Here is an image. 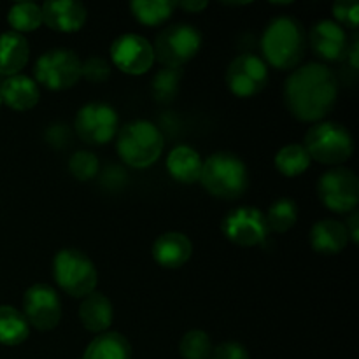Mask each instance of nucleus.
Returning <instances> with one entry per match:
<instances>
[{
  "label": "nucleus",
  "instance_id": "1",
  "mask_svg": "<svg viewBox=\"0 0 359 359\" xmlns=\"http://www.w3.org/2000/svg\"><path fill=\"white\" fill-rule=\"evenodd\" d=\"M339 98V79L325 63L297 67L284 83V104L304 123H319L333 111Z\"/></svg>",
  "mask_w": 359,
  "mask_h": 359
},
{
  "label": "nucleus",
  "instance_id": "2",
  "mask_svg": "<svg viewBox=\"0 0 359 359\" xmlns=\"http://www.w3.org/2000/svg\"><path fill=\"white\" fill-rule=\"evenodd\" d=\"M307 49L304 25L293 16H277L266 25L262 35L263 62L279 70H293L300 65Z\"/></svg>",
  "mask_w": 359,
  "mask_h": 359
},
{
  "label": "nucleus",
  "instance_id": "3",
  "mask_svg": "<svg viewBox=\"0 0 359 359\" xmlns=\"http://www.w3.org/2000/svg\"><path fill=\"white\" fill-rule=\"evenodd\" d=\"M163 147V133L147 119L126 123L116 135L119 158L132 168H147L154 165L160 160Z\"/></svg>",
  "mask_w": 359,
  "mask_h": 359
},
{
  "label": "nucleus",
  "instance_id": "4",
  "mask_svg": "<svg viewBox=\"0 0 359 359\" xmlns=\"http://www.w3.org/2000/svg\"><path fill=\"white\" fill-rule=\"evenodd\" d=\"M198 182L216 198L237 200L248 191L249 172L237 154L219 151L203 161Z\"/></svg>",
  "mask_w": 359,
  "mask_h": 359
},
{
  "label": "nucleus",
  "instance_id": "5",
  "mask_svg": "<svg viewBox=\"0 0 359 359\" xmlns=\"http://www.w3.org/2000/svg\"><path fill=\"white\" fill-rule=\"evenodd\" d=\"M304 147L311 160L323 165L346 163L354 153V140L349 130L335 121L314 123L307 130Z\"/></svg>",
  "mask_w": 359,
  "mask_h": 359
},
{
  "label": "nucleus",
  "instance_id": "6",
  "mask_svg": "<svg viewBox=\"0 0 359 359\" xmlns=\"http://www.w3.org/2000/svg\"><path fill=\"white\" fill-rule=\"evenodd\" d=\"M53 277L62 291L72 298H84L97 287L98 272L93 259L79 249L67 248L55 255Z\"/></svg>",
  "mask_w": 359,
  "mask_h": 359
},
{
  "label": "nucleus",
  "instance_id": "7",
  "mask_svg": "<svg viewBox=\"0 0 359 359\" xmlns=\"http://www.w3.org/2000/svg\"><path fill=\"white\" fill-rule=\"evenodd\" d=\"M202 48V34L188 23H175L163 28L154 41V62L165 69H181L191 62Z\"/></svg>",
  "mask_w": 359,
  "mask_h": 359
},
{
  "label": "nucleus",
  "instance_id": "8",
  "mask_svg": "<svg viewBox=\"0 0 359 359\" xmlns=\"http://www.w3.org/2000/svg\"><path fill=\"white\" fill-rule=\"evenodd\" d=\"M81 65L83 62L72 49H49L35 62V83L51 91L70 90L81 79Z\"/></svg>",
  "mask_w": 359,
  "mask_h": 359
},
{
  "label": "nucleus",
  "instance_id": "9",
  "mask_svg": "<svg viewBox=\"0 0 359 359\" xmlns=\"http://www.w3.org/2000/svg\"><path fill=\"white\" fill-rule=\"evenodd\" d=\"M74 130L83 142L90 146H102L118 135L119 116L112 105L104 102H90L77 111Z\"/></svg>",
  "mask_w": 359,
  "mask_h": 359
},
{
  "label": "nucleus",
  "instance_id": "10",
  "mask_svg": "<svg viewBox=\"0 0 359 359\" xmlns=\"http://www.w3.org/2000/svg\"><path fill=\"white\" fill-rule=\"evenodd\" d=\"M318 195L323 205L332 212H353L359 202V182L356 174L346 167L330 168L319 179Z\"/></svg>",
  "mask_w": 359,
  "mask_h": 359
},
{
  "label": "nucleus",
  "instance_id": "11",
  "mask_svg": "<svg viewBox=\"0 0 359 359\" xmlns=\"http://www.w3.org/2000/svg\"><path fill=\"white\" fill-rule=\"evenodd\" d=\"M269 79V65L263 62L262 56L251 53L233 58L226 69L228 90L238 98H251L262 93Z\"/></svg>",
  "mask_w": 359,
  "mask_h": 359
},
{
  "label": "nucleus",
  "instance_id": "12",
  "mask_svg": "<svg viewBox=\"0 0 359 359\" xmlns=\"http://www.w3.org/2000/svg\"><path fill=\"white\" fill-rule=\"evenodd\" d=\"M62 300L49 284H34L23 294V316L39 332L55 330L62 321Z\"/></svg>",
  "mask_w": 359,
  "mask_h": 359
},
{
  "label": "nucleus",
  "instance_id": "13",
  "mask_svg": "<svg viewBox=\"0 0 359 359\" xmlns=\"http://www.w3.org/2000/svg\"><path fill=\"white\" fill-rule=\"evenodd\" d=\"M224 237L241 248L259 245L270 233L265 214L256 207H237L224 216L221 223Z\"/></svg>",
  "mask_w": 359,
  "mask_h": 359
},
{
  "label": "nucleus",
  "instance_id": "14",
  "mask_svg": "<svg viewBox=\"0 0 359 359\" xmlns=\"http://www.w3.org/2000/svg\"><path fill=\"white\" fill-rule=\"evenodd\" d=\"M111 62L128 76H142L153 67V44L139 34H123L111 44Z\"/></svg>",
  "mask_w": 359,
  "mask_h": 359
},
{
  "label": "nucleus",
  "instance_id": "15",
  "mask_svg": "<svg viewBox=\"0 0 359 359\" xmlns=\"http://www.w3.org/2000/svg\"><path fill=\"white\" fill-rule=\"evenodd\" d=\"M309 42L318 58L323 62H342L349 48V35L346 28L332 20H321L312 27Z\"/></svg>",
  "mask_w": 359,
  "mask_h": 359
},
{
  "label": "nucleus",
  "instance_id": "16",
  "mask_svg": "<svg viewBox=\"0 0 359 359\" xmlns=\"http://www.w3.org/2000/svg\"><path fill=\"white\" fill-rule=\"evenodd\" d=\"M42 23L55 32L74 34L84 27L88 11L84 4L76 0H49L41 6Z\"/></svg>",
  "mask_w": 359,
  "mask_h": 359
},
{
  "label": "nucleus",
  "instance_id": "17",
  "mask_svg": "<svg viewBox=\"0 0 359 359\" xmlns=\"http://www.w3.org/2000/svg\"><path fill=\"white\" fill-rule=\"evenodd\" d=\"M193 255V244L181 231H167L153 244V258L160 266L175 270L184 266Z\"/></svg>",
  "mask_w": 359,
  "mask_h": 359
},
{
  "label": "nucleus",
  "instance_id": "18",
  "mask_svg": "<svg viewBox=\"0 0 359 359\" xmlns=\"http://www.w3.org/2000/svg\"><path fill=\"white\" fill-rule=\"evenodd\" d=\"M0 95H2V104L9 105L14 111L23 112L30 111L39 104L41 90L35 79L25 74H16V76L6 77L0 86Z\"/></svg>",
  "mask_w": 359,
  "mask_h": 359
},
{
  "label": "nucleus",
  "instance_id": "19",
  "mask_svg": "<svg viewBox=\"0 0 359 359\" xmlns=\"http://www.w3.org/2000/svg\"><path fill=\"white\" fill-rule=\"evenodd\" d=\"M202 167L203 160L198 151L191 146H186V144L174 147L167 156L168 174L174 181L181 182V184H195V182H198Z\"/></svg>",
  "mask_w": 359,
  "mask_h": 359
},
{
  "label": "nucleus",
  "instance_id": "20",
  "mask_svg": "<svg viewBox=\"0 0 359 359\" xmlns=\"http://www.w3.org/2000/svg\"><path fill=\"white\" fill-rule=\"evenodd\" d=\"M81 325L91 333H105L112 325L114 319V309L111 300L105 294L93 291L91 294L83 298L79 307Z\"/></svg>",
  "mask_w": 359,
  "mask_h": 359
},
{
  "label": "nucleus",
  "instance_id": "21",
  "mask_svg": "<svg viewBox=\"0 0 359 359\" xmlns=\"http://www.w3.org/2000/svg\"><path fill=\"white\" fill-rule=\"evenodd\" d=\"M30 46L25 35L18 32H4L0 34V74L2 76H16L28 63Z\"/></svg>",
  "mask_w": 359,
  "mask_h": 359
},
{
  "label": "nucleus",
  "instance_id": "22",
  "mask_svg": "<svg viewBox=\"0 0 359 359\" xmlns=\"http://www.w3.org/2000/svg\"><path fill=\"white\" fill-rule=\"evenodd\" d=\"M349 244L344 223L335 219H323L316 223L311 230V245L319 255H339Z\"/></svg>",
  "mask_w": 359,
  "mask_h": 359
},
{
  "label": "nucleus",
  "instance_id": "23",
  "mask_svg": "<svg viewBox=\"0 0 359 359\" xmlns=\"http://www.w3.org/2000/svg\"><path fill=\"white\" fill-rule=\"evenodd\" d=\"M81 359H132V346L121 333L105 332L88 344Z\"/></svg>",
  "mask_w": 359,
  "mask_h": 359
},
{
  "label": "nucleus",
  "instance_id": "24",
  "mask_svg": "<svg viewBox=\"0 0 359 359\" xmlns=\"http://www.w3.org/2000/svg\"><path fill=\"white\" fill-rule=\"evenodd\" d=\"M30 337V325L23 312L11 305H0V344L20 346Z\"/></svg>",
  "mask_w": 359,
  "mask_h": 359
},
{
  "label": "nucleus",
  "instance_id": "25",
  "mask_svg": "<svg viewBox=\"0 0 359 359\" xmlns=\"http://www.w3.org/2000/svg\"><path fill=\"white\" fill-rule=\"evenodd\" d=\"M175 9V2L170 0H133L130 2L132 16L146 27H160Z\"/></svg>",
  "mask_w": 359,
  "mask_h": 359
},
{
  "label": "nucleus",
  "instance_id": "26",
  "mask_svg": "<svg viewBox=\"0 0 359 359\" xmlns=\"http://www.w3.org/2000/svg\"><path fill=\"white\" fill-rule=\"evenodd\" d=\"M276 168L286 177H298L309 170L312 160L304 144H287L276 154Z\"/></svg>",
  "mask_w": 359,
  "mask_h": 359
},
{
  "label": "nucleus",
  "instance_id": "27",
  "mask_svg": "<svg viewBox=\"0 0 359 359\" xmlns=\"http://www.w3.org/2000/svg\"><path fill=\"white\" fill-rule=\"evenodd\" d=\"M7 21L13 27V32L21 35L34 32L42 25V9L34 2L13 4L7 13Z\"/></svg>",
  "mask_w": 359,
  "mask_h": 359
},
{
  "label": "nucleus",
  "instance_id": "28",
  "mask_svg": "<svg viewBox=\"0 0 359 359\" xmlns=\"http://www.w3.org/2000/svg\"><path fill=\"white\" fill-rule=\"evenodd\" d=\"M269 231L276 233H286L297 224L298 207L291 198H279L270 205L269 212L265 214Z\"/></svg>",
  "mask_w": 359,
  "mask_h": 359
},
{
  "label": "nucleus",
  "instance_id": "29",
  "mask_svg": "<svg viewBox=\"0 0 359 359\" xmlns=\"http://www.w3.org/2000/svg\"><path fill=\"white\" fill-rule=\"evenodd\" d=\"M181 79V69H165L163 67L154 76L153 83H151V90H153V97L156 98V102H160V104H170L177 97Z\"/></svg>",
  "mask_w": 359,
  "mask_h": 359
},
{
  "label": "nucleus",
  "instance_id": "30",
  "mask_svg": "<svg viewBox=\"0 0 359 359\" xmlns=\"http://www.w3.org/2000/svg\"><path fill=\"white\" fill-rule=\"evenodd\" d=\"M179 353L184 359H209L212 353L210 337L202 330H191L184 333L179 344Z\"/></svg>",
  "mask_w": 359,
  "mask_h": 359
},
{
  "label": "nucleus",
  "instance_id": "31",
  "mask_svg": "<svg viewBox=\"0 0 359 359\" xmlns=\"http://www.w3.org/2000/svg\"><path fill=\"white\" fill-rule=\"evenodd\" d=\"M98 168H100V161L90 151H77L69 160L70 174L81 182L91 181L98 174Z\"/></svg>",
  "mask_w": 359,
  "mask_h": 359
},
{
  "label": "nucleus",
  "instance_id": "32",
  "mask_svg": "<svg viewBox=\"0 0 359 359\" xmlns=\"http://www.w3.org/2000/svg\"><path fill=\"white\" fill-rule=\"evenodd\" d=\"M81 77H84L90 83H104L111 77V63L102 56H90L86 62L81 65Z\"/></svg>",
  "mask_w": 359,
  "mask_h": 359
},
{
  "label": "nucleus",
  "instance_id": "33",
  "mask_svg": "<svg viewBox=\"0 0 359 359\" xmlns=\"http://www.w3.org/2000/svg\"><path fill=\"white\" fill-rule=\"evenodd\" d=\"M332 11L337 20L335 23H339L340 27L346 25V27L356 30L359 23V4L356 0H339L333 4Z\"/></svg>",
  "mask_w": 359,
  "mask_h": 359
},
{
  "label": "nucleus",
  "instance_id": "34",
  "mask_svg": "<svg viewBox=\"0 0 359 359\" xmlns=\"http://www.w3.org/2000/svg\"><path fill=\"white\" fill-rule=\"evenodd\" d=\"M209 359H251L249 351L238 342H223L217 347H212Z\"/></svg>",
  "mask_w": 359,
  "mask_h": 359
},
{
  "label": "nucleus",
  "instance_id": "35",
  "mask_svg": "<svg viewBox=\"0 0 359 359\" xmlns=\"http://www.w3.org/2000/svg\"><path fill=\"white\" fill-rule=\"evenodd\" d=\"M46 139H48V142L53 144V146L62 147L69 142L70 133L63 125H53L49 126L48 132H46Z\"/></svg>",
  "mask_w": 359,
  "mask_h": 359
},
{
  "label": "nucleus",
  "instance_id": "36",
  "mask_svg": "<svg viewBox=\"0 0 359 359\" xmlns=\"http://www.w3.org/2000/svg\"><path fill=\"white\" fill-rule=\"evenodd\" d=\"M346 230H347V235H349V241H353L354 244H359V214L358 210H353V212H349V217H347L346 221Z\"/></svg>",
  "mask_w": 359,
  "mask_h": 359
},
{
  "label": "nucleus",
  "instance_id": "37",
  "mask_svg": "<svg viewBox=\"0 0 359 359\" xmlns=\"http://www.w3.org/2000/svg\"><path fill=\"white\" fill-rule=\"evenodd\" d=\"M209 2L207 0H184V2H175V7H181V9L188 11V13H200V11L207 9Z\"/></svg>",
  "mask_w": 359,
  "mask_h": 359
},
{
  "label": "nucleus",
  "instance_id": "38",
  "mask_svg": "<svg viewBox=\"0 0 359 359\" xmlns=\"http://www.w3.org/2000/svg\"><path fill=\"white\" fill-rule=\"evenodd\" d=\"M346 58L349 60L351 67H353V69L356 70L358 67H359V41H358V39H354L353 44H351L349 48H347Z\"/></svg>",
  "mask_w": 359,
  "mask_h": 359
},
{
  "label": "nucleus",
  "instance_id": "39",
  "mask_svg": "<svg viewBox=\"0 0 359 359\" xmlns=\"http://www.w3.org/2000/svg\"><path fill=\"white\" fill-rule=\"evenodd\" d=\"M0 105H2V95H0Z\"/></svg>",
  "mask_w": 359,
  "mask_h": 359
}]
</instances>
